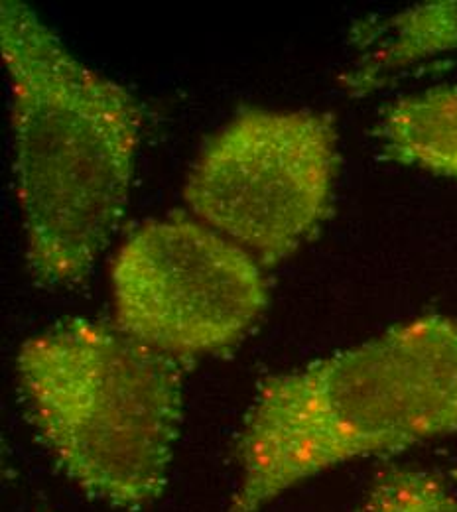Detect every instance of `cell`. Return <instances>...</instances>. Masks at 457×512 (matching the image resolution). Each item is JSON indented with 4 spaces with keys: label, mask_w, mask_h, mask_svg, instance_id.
Segmentation results:
<instances>
[{
    "label": "cell",
    "mask_w": 457,
    "mask_h": 512,
    "mask_svg": "<svg viewBox=\"0 0 457 512\" xmlns=\"http://www.w3.org/2000/svg\"><path fill=\"white\" fill-rule=\"evenodd\" d=\"M0 54L28 266L44 286H73L125 215L142 109L121 83L79 62L24 2L0 4Z\"/></svg>",
    "instance_id": "cell-1"
},
{
    "label": "cell",
    "mask_w": 457,
    "mask_h": 512,
    "mask_svg": "<svg viewBox=\"0 0 457 512\" xmlns=\"http://www.w3.org/2000/svg\"><path fill=\"white\" fill-rule=\"evenodd\" d=\"M457 434V321L438 314L262 384L227 512H259L353 459Z\"/></svg>",
    "instance_id": "cell-2"
},
{
    "label": "cell",
    "mask_w": 457,
    "mask_h": 512,
    "mask_svg": "<svg viewBox=\"0 0 457 512\" xmlns=\"http://www.w3.org/2000/svg\"><path fill=\"white\" fill-rule=\"evenodd\" d=\"M16 373L40 438L75 485L129 511L162 495L182 422L180 361L119 325L69 320L30 337Z\"/></svg>",
    "instance_id": "cell-3"
},
{
    "label": "cell",
    "mask_w": 457,
    "mask_h": 512,
    "mask_svg": "<svg viewBox=\"0 0 457 512\" xmlns=\"http://www.w3.org/2000/svg\"><path fill=\"white\" fill-rule=\"evenodd\" d=\"M337 172L331 115L247 109L205 144L184 199L201 223L270 266L326 219Z\"/></svg>",
    "instance_id": "cell-4"
},
{
    "label": "cell",
    "mask_w": 457,
    "mask_h": 512,
    "mask_svg": "<svg viewBox=\"0 0 457 512\" xmlns=\"http://www.w3.org/2000/svg\"><path fill=\"white\" fill-rule=\"evenodd\" d=\"M111 282L117 325L176 361L227 351L268 304L259 260L184 213L132 233Z\"/></svg>",
    "instance_id": "cell-5"
},
{
    "label": "cell",
    "mask_w": 457,
    "mask_h": 512,
    "mask_svg": "<svg viewBox=\"0 0 457 512\" xmlns=\"http://www.w3.org/2000/svg\"><path fill=\"white\" fill-rule=\"evenodd\" d=\"M353 44L357 60L343 83L349 95L363 97L406 67L456 54L457 0L424 2L381 20L361 22Z\"/></svg>",
    "instance_id": "cell-6"
},
{
    "label": "cell",
    "mask_w": 457,
    "mask_h": 512,
    "mask_svg": "<svg viewBox=\"0 0 457 512\" xmlns=\"http://www.w3.org/2000/svg\"><path fill=\"white\" fill-rule=\"evenodd\" d=\"M375 136L392 162L457 180V85L394 101Z\"/></svg>",
    "instance_id": "cell-7"
},
{
    "label": "cell",
    "mask_w": 457,
    "mask_h": 512,
    "mask_svg": "<svg viewBox=\"0 0 457 512\" xmlns=\"http://www.w3.org/2000/svg\"><path fill=\"white\" fill-rule=\"evenodd\" d=\"M359 512H457V499L428 471L392 467L377 477Z\"/></svg>",
    "instance_id": "cell-8"
}]
</instances>
